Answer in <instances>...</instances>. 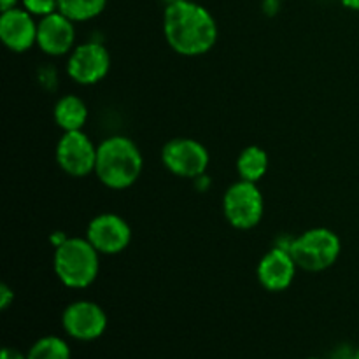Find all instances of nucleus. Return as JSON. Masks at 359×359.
Instances as JSON below:
<instances>
[{
	"label": "nucleus",
	"mask_w": 359,
	"mask_h": 359,
	"mask_svg": "<svg viewBox=\"0 0 359 359\" xmlns=\"http://www.w3.org/2000/svg\"><path fill=\"white\" fill-rule=\"evenodd\" d=\"M167 44L182 56H202L217 42V23L210 11L193 0H172L163 13Z\"/></svg>",
	"instance_id": "nucleus-1"
},
{
	"label": "nucleus",
	"mask_w": 359,
	"mask_h": 359,
	"mask_svg": "<svg viewBox=\"0 0 359 359\" xmlns=\"http://www.w3.org/2000/svg\"><path fill=\"white\" fill-rule=\"evenodd\" d=\"M144 156L139 146L125 135H112L97 147L95 174L111 189H126L140 179Z\"/></svg>",
	"instance_id": "nucleus-2"
},
{
	"label": "nucleus",
	"mask_w": 359,
	"mask_h": 359,
	"mask_svg": "<svg viewBox=\"0 0 359 359\" xmlns=\"http://www.w3.org/2000/svg\"><path fill=\"white\" fill-rule=\"evenodd\" d=\"M100 252L88 238L69 237L62 245L55 248L53 269L63 286L70 290H84L91 286L100 270Z\"/></svg>",
	"instance_id": "nucleus-3"
},
{
	"label": "nucleus",
	"mask_w": 359,
	"mask_h": 359,
	"mask_svg": "<svg viewBox=\"0 0 359 359\" xmlns=\"http://www.w3.org/2000/svg\"><path fill=\"white\" fill-rule=\"evenodd\" d=\"M287 249L298 269L316 273L325 272L335 265L342 252V242L330 228H311L298 235Z\"/></svg>",
	"instance_id": "nucleus-4"
},
{
	"label": "nucleus",
	"mask_w": 359,
	"mask_h": 359,
	"mask_svg": "<svg viewBox=\"0 0 359 359\" xmlns=\"http://www.w3.org/2000/svg\"><path fill=\"white\" fill-rule=\"evenodd\" d=\"M223 212L228 223L237 230H251L258 226L265 212V200L258 182L244 179L233 182L224 193Z\"/></svg>",
	"instance_id": "nucleus-5"
},
{
	"label": "nucleus",
	"mask_w": 359,
	"mask_h": 359,
	"mask_svg": "<svg viewBox=\"0 0 359 359\" xmlns=\"http://www.w3.org/2000/svg\"><path fill=\"white\" fill-rule=\"evenodd\" d=\"M161 163L170 174L182 179H200L209 168L210 156L202 142L189 137H175L161 149Z\"/></svg>",
	"instance_id": "nucleus-6"
},
{
	"label": "nucleus",
	"mask_w": 359,
	"mask_h": 359,
	"mask_svg": "<svg viewBox=\"0 0 359 359\" xmlns=\"http://www.w3.org/2000/svg\"><path fill=\"white\" fill-rule=\"evenodd\" d=\"M111 69V53L100 42H84L70 51L67 74L81 86L100 83Z\"/></svg>",
	"instance_id": "nucleus-7"
},
{
	"label": "nucleus",
	"mask_w": 359,
	"mask_h": 359,
	"mask_svg": "<svg viewBox=\"0 0 359 359\" xmlns=\"http://www.w3.org/2000/svg\"><path fill=\"white\" fill-rule=\"evenodd\" d=\"M97 147L93 140L83 132H63L56 144V163L72 177H84L95 172Z\"/></svg>",
	"instance_id": "nucleus-8"
},
{
	"label": "nucleus",
	"mask_w": 359,
	"mask_h": 359,
	"mask_svg": "<svg viewBox=\"0 0 359 359\" xmlns=\"http://www.w3.org/2000/svg\"><path fill=\"white\" fill-rule=\"evenodd\" d=\"M62 326L67 335L79 342H93L107 330V314L98 304L77 300L67 305L62 314Z\"/></svg>",
	"instance_id": "nucleus-9"
},
{
	"label": "nucleus",
	"mask_w": 359,
	"mask_h": 359,
	"mask_svg": "<svg viewBox=\"0 0 359 359\" xmlns=\"http://www.w3.org/2000/svg\"><path fill=\"white\" fill-rule=\"evenodd\" d=\"M86 238L100 255H119L132 242V228L118 214L104 212L90 221Z\"/></svg>",
	"instance_id": "nucleus-10"
},
{
	"label": "nucleus",
	"mask_w": 359,
	"mask_h": 359,
	"mask_svg": "<svg viewBox=\"0 0 359 359\" xmlns=\"http://www.w3.org/2000/svg\"><path fill=\"white\" fill-rule=\"evenodd\" d=\"M297 269L298 265L291 256L290 249L277 245L259 259L256 276H258L259 284L266 291L279 293V291L287 290L293 284Z\"/></svg>",
	"instance_id": "nucleus-11"
},
{
	"label": "nucleus",
	"mask_w": 359,
	"mask_h": 359,
	"mask_svg": "<svg viewBox=\"0 0 359 359\" xmlns=\"http://www.w3.org/2000/svg\"><path fill=\"white\" fill-rule=\"evenodd\" d=\"M37 25L25 7L4 11L0 14V39L14 53H25L37 44Z\"/></svg>",
	"instance_id": "nucleus-12"
},
{
	"label": "nucleus",
	"mask_w": 359,
	"mask_h": 359,
	"mask_svg": "<svg viewBox=\"0 0 359 359\" xmlns=\"http://www.w3.org/2000/svg\"><path fill=\"white\" fill-rule=\"evenodd\" d=\"M76 27L60 11L41 18L37 25V46L49 56H63L74 49Z\"/></svg>",
	"instance_id": "nucleus-13"
},
{
	"label": "nucleus",
	"mask_w": 359,
	"mask_h": 359,
	"mask_svg": "<svg viewBox=\"0 0 359 359\" xmlns=\"http://www.w3.org/2000/svg\"><path fill=\"white\" fill-rule=\"evenodd\" d=\"M55 121L63 132H76L83 130L88 121V105L77 95H65L55 105Z\"/></svg>",
	"instance_id": "nucleus-14"
},
{
	"label": "nucleus",
	"mask_w": 359,
	"mask_h": 359,
	"mask_svg": "<svg viewBox=\"0 0 359 359\" xmlns=\"http://www.w3.org/2000/svg\"><path fill=\"white\" fill-rule=\"evenodd\" d=\"M269 170V154L259 146H248L237 158V172L249 182L262 181Z\"/></svg>",
	"instance_id": "nucleus-15"
},
{
	"label": "nucleus",
	"mask_w": 359,
	"mask_h": 359,
	"mask_svg": "<svg viewBox=\"0 0 359 359\" xmlns=\"http://www.w3.org/2000/svg\"><path fill=\"white\" fill-rule=\"evenodd\" d=\"M107 0H58V11L67 18L79 23L90 21L104 13Z\"/></svg>",
	"instance_id": "nucleus-16"
},
{
	"label": "nucleus",
	"mask_w": 359,
	"mask_h": 359,
	"mask_svg": "<svg viewBox=\"0 0 359 359\" xmlns=\"http://www.w3.org/2000/svg\"><path fill=\"white\" fill-rule=\"evenodd\" d=\"M27 356L28 359H72V353L62 337L46 335L35 340Z\"/></svg>",
	"instance_id": "nucleus-17"
},
{
	"label": "nucleus",
	"mask_w": 359,
	"mask_h": 359,
	"mask_svg": "<svg viewBox=\"0 0 359 359\" xmlns=\"http://www.w3.org/2000/svg\"><path fill=\"white\" fill-rule=\"evenodd\" d=\"M21 2L32 16L44 18L58 11V0H21Z\"/></svg>",
	"instance_id": "nucleus-18"
},
{
	"label": "nucleus",
	"mask_w": 359,
	"mask_h": 359,
	"mask_svg": "<svg viewBox=\"0 0 359 359\" xmlns=\"http://www.w3.org/2000/svg\"><path fill=\"white\" fill-rule=\"evenodd\" d=\"M13 302H14V291L11 290L7 284H2V286H0V309H2V311H7Z\"/></svg>",
	"instance_id": "nucleus-19"
},
{
	"label": "nucleus",
	"mask_w": 359,
	"mask_h": 359,
	"mask_svg": "<svg viewBox=\"0 0 359 359\" xmlns=\"http://www.w3.org/2000/svg\"><path fill=\"white\" fill-rule=\"evenodd\" d=\"M0 359H28V356L21 351L13 349V347H4L2 353H0Z\"/></svg>",
	"instance_id": "nucleus-20"
},
{
	"label": "nucleus",
	"mask_w": 359,
	"mask_h": 359,
	"mask_svg": "<svg viewBox=\"0 0 359 359\" xmlns=\"http://www.w3.org/2000/svg\"><path fill=\"white\" fill-rule=\"evenodd\" d=\"M18 7V0H0V11H9Z\"/></svg>",
	"instance_id": "nucleus-21"
},
{
	"label": "nucleus",
	"mask_w": 359,
	"mask_h": 359,
	"mask_svg": "<svg viewBox=\"0 0 359 359\" xmlns=\"http://www.w3.org/2000/svg\"><path fill=\"white\" fill-rule=\"evenodd\" d=\"M67 235H63V233H53V237H51V242L53 244H55V248H58V245H62L63 242L67 241Z\"/></svg>",
	"instance_id": "nucleus-22"
},
{
	"label": "nucleus",
	"mask_w": 359,
	"mask_h": 359,
	"mask_svg": "<svg viewBox=\"0 0 359 359\" xmlns=\"http://www.w3.org/2000/svg\"><path fill=\"white\" fill-rule=\"evenodd\" d=\"M344 7L351 11H359V0H340Z\"/></svg>",
	"instance_id": "nucleus-23"
},
{
	"label": "nucleus",
	"mask_w": 359,
	"mask_h": 359,
	"mask_svg": "<svg viewBox=\"0 0 359 359\" xmlns=\"http://www.w3.org/2000/svg\"><path fill=\"white\" fill-rule=\"evenodd\" d=\"M333 359H354V353H349V351H346V353H340L339 351Z\"/></svg>",
	"instance_id": "nucleus-24"
},
{
	"label": "nucleus",
	"mask_w": 359,
	"mask_h": 359,
	"mask_svg": "<svg viewBox=\"0 0 359 359\" xmlns=\"http://www.w3.org/2000/svg\"><path fill=\"white\" fill-rule=\"evenodd\" d=\"M354 359H359V349L354 351Z\"/></svg>",
	"instance_id": "nucleus-25"
},
{
	"label": "nucleus",
	"mask_w": 359,
	"mask_h": 359,
	"mask_svg": "<svg viewBox=\"0 0 359 359\" xmlns=\"http://www.w3.org/2000/svg\"><path fill=\"white\" fill-rule=\"evenodd\" d=\"M307 359H323V358H307Z\"/></svg>",
	"instance_id": "nucleus-26"
}]
</instances>
